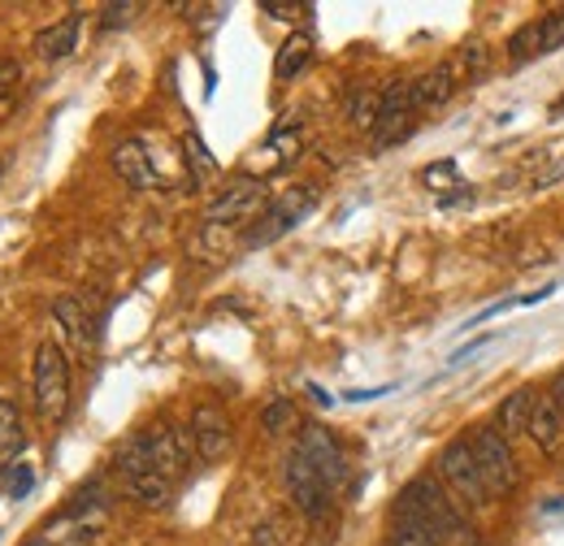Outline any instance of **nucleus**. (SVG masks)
<instances>
[{
    "mask_svg": "<svg viewBox=\"0 0 564 546\" xmlns=\"http://www.w3.org/2000/svg\"><path fill=\"white\" fill-rule=\"evenodd\" d=\"M109 161H113V174H118L131 192H156V187H165V183H170V178L161 174V165H156V156H152L148 139H140V135L113 143Z\"/></svg>",
    "mask_w": 564,
    "mask_h": 546,
    "instance_id": "1a4fd4ad",
    "label": "nucleus"
},
{
    "mask_svg": "<svg viewBox=\"0 0 564 546\" xmlns=\"http://www.w3.org/2000/svg\"><path fill=\"white\" fill-rule=\"evenodd\" d=\"M78 26H83V13H66V18H57L53 26H44L40 35H35V57L40 62H66L74 48H78Z\"/></svg>",
    "mask_w": 564,
    "mask_h": 546,
    "instance_id": "4468645a",
    "label": "nucleus"
},
{
    "mask_svg": "<svg viewBox=\"0 0 564 546\" xmlns=\"http://www.w3.org/2000/svg\"><path fill=\"white\" fill-rule=\"evenodd\" d=\"M183 152H187V170L196 174V183L217 170V165H213V156H209V148H205V139L196 135V131H187V135H183Z\"/></svg>",
    "mask_w": 564,
    "mask_h": 546,
    "instance_id": "5701e85b",
    "label": "nucleus"
},
{
    "mask_svg": "<svg viewBox=\"0 0 564 546\" xmlns=\"http://www.w3.org/2000/svg\"><path fill=\"white\" fill-rule=\"evenodd\" d=\"M409 91H413V109H438V105H447L452 91H456V66L425 69V74H417L409 83Z\"/></svg>",
    "mask_w": 564,
    "mask_h": 546,
    "instance_id": "dca6fc26",
    "label": "nucleus"
},
{
    "mask_svg": "<svg viewBox=\"0 0 564 546\" xmlns=\"http://www.w3.org/2000/svg\"><path fill=\"white\" fill-rule=\"evenodd\" d=\"M530 443L543 451V456H556L561 451V438H564V412L543 395L534 400V412H530V425H525Z\"/></svg>",
    "mask_w": 564,
    "mask_h": 546,
    "instance_id": "2eb2a0df",
    "label": "nucleus"
},
{
    "mask_svg": "<svg viewBox=\"0 0 564 546\" xmlns=\"http://www.w3.org/2000/svg\"><path fill=\"white\" fill-rule=\"evenodd\" d=\"M261 13H270V18H279V22H291L295 4H282V0H261Z\"/></svg>",
    "mask_w": 564,
    "mask_h": 546,
    "instance_id": "c756f323",
    "label": "nucleus"
},
{
    "mask_svg": "<svg viewBox=\"0 0 564 546\" xmlns=\"http://www.w3.org/2000/svg\"><path fill=\"white\" fill-rule=\"evenodd\" d=\"M413 91L409 83H387L382 87V109H378V127H373V143L378 148H391L409 135V118H413Z\"/></svg>",
    "mask_w": 564,
    "mask_h": 546,
    "instance_id": "ddd939ff",
    "label": "nucleus"
},
{
    "mask_svg": "<svg viewBox=\"0 0 564 546\" xmlns=\"http://www.w3.org/2000/svg\"><path fill=\"white\" fill-rule=\"evenodd\" d=\"M53 321L70 335L78 347H91L96 339V321L87 317V308H83V299H74V295H62V299H53Z\"/></svg>",
    "mask_w": 564,
    "mask_h": 546,
    "instance_id": "a211bd4d",
    "label": "nucleus"
},
{
    "mask_svg": "<svg viewBox=\"0 0 564 546\" xmlns=\"http://www.w3.org/2000/svg\"><path fill=\"white\" fill-rule=\"evenodd\" d=\"M313 62V40L304 35V31H295V35H286L279 48V57H274V78L279 83H291V78H300L304 69Z\"/></svg>",
    "mask_w": 564,
    "mask_h": 546,
    "instance_id": "6ab92c4d",
    "label": "nucleus"
},
{
    "mask_svg": "<svg viewBox=\"0 0 564 546\" xmlns=\"http://www.w3.org/2000/svg\"><path fill=\"white\" fill-rule=\"evenodd\" d=\"M257 546H279L274 543V529H257Z\"/></svg>",
    "mask_w": 564,
    "mask_h": 546,
    "instance_id": "473e14b6",
    "label": "nucleus"
},
{
    "mask_svg": "<svg viewBox=\"0 0 564 546\" xmlns=\"http://www.w3.org/2000/svg\"><path fill=\"white\" fill-rule=\"evenodd\" d=\"M395 516H404V521H417L425 529H434L443 543H465L474 546L478 534H469V525H465V516L456 512V503L443 494V485L434 478H413L404 490H400V499H395Z\"/></svg>",
    "mask_w": 564,
    "mask_h": 546,
    "instance_id": "f257e3e1",
    "label": "nucleus"
},
{
    "mask_svg": "<svg viewBox=\"0 0 564 546\" xmlns=\"http://www.w3.org/2000/svg\"><path fill=\"white\" fill-rule=\"evenodd\" d=\"M295 451L326 478L330 490H339V485L348 481V456H344V447H339V438H335L330 429H322V425H304Z\"/></svg>",
    "mask_w": 564,
    "mask_h": 546,
    "instance_id": "9b49d317",
    "label": "nucleus"
},
{
    "mask_svg": "<svg viewBox=\"0 0 564 546\" xmlns=\"http://www.w3.org/2000/svg\"><path fill=\"white\" fill-rule=\"evenodd\" d=\"M378 109H382V91H360L352 100V122L360 131H373L378 127Z\"/></svg>",
    "mask_w": 564,
    "mask_h": 546,
    "instance_id": "b1692460",
    "label": "nucleus"
},
{
    "mask_svg": "<svg viewBox=\"0 0 564 546\" xmlns=\"http://www.w3.org/2000/svg\"><path fill=\"white\" fill-rule=\"evenodd\" d=\"M270 205L265 200V183L252 178V174H235L217 196L205 208V226L217 230V226H243L252 217H261V208Z\"/></svg>",
    "mask_w": 564,
    "mask_h": 546,
    "instance_id": "39448f33",
    "label": "nucleus"
},
{
    "mask_svg": "<svg viewBox=\"0 0 564 546\" xmlns=\"http://www.w3.org/2000/svg\"><path fill=\"white\" fill-rule=\"evenodd\" d=\"M530 412H534V391H530V386H521V391H512V395H503V400H499L491 425L508 438V443H512L517 434H525Z\"/></svg>",
    "mask_w": 564,
    "mask_h": 546,
    "instance_id": "f3484780",
    "label": "nucleus"
},
{
    "mask_svg": "<svg viewBox=\"0 0 564 546\" xmlns=\"http://www.w3.org/2000/svg\"><path fill=\"white\" fill-rule=\"evenodd\" d=\"M291 416H295L291 400H274L270 408L261 412V429H265V434H282V429L291 425Z\"/></svg>",
    "mask_w": 564,
    "mask_h": 546,
    "instance_id": "393cba45",
    "label": "nucleus"
},
{
    "mask_svg": "<svg viewBox=\"0 0 564 546\" xmlns=\"http://www.w3.org/2000/svg\"><path fill=\"white\" fill-rule=\"evenodd\" d=\"M0 490H4L13 503H22V499L35 490V469H31V465H22V460H18V465H9V469L0 473Z\"/></svg>",
    "mask_w": 564,
    "mask_h": 546,
    "instance_id": "412c9836",
    "label": "nucleus"
},
{
    "mask_svg": "<svg viewBox=\"0 0 564 546\" xmlns=\"http://www.w3.org/2000/svg\"><path fill=\"white\" fill-rule=\"evenodd\" d=\"M391 546H443V538L434 529H425L417 521H404L395 516V529H391Z\"/></svg>",
    "mask_w": 564,
    "mask_h": 546,
    "instance_id": "4be33fe9",
    "label": "nucleus"
},
{
    "mask_svg": "<svg viewBox=\"0 0 564 546\" xmlns=\"http://www.w3.org/2000/svg\"><path fill=\"white\" fill-rule=\"evenodd\" d=\"M313 208H317V187H291V192L274 196L270 205L261 208L257 226L248 230V248H270V243H279L282 234L295 230Z\"/></svg>",
    "mask_w": 564,
    "mask_h": 546,
    "instance_id": "20e7f679",
    "label": "nucleus"
},
{
    "mask_svg": "<svg viewBox=\"0 0 564 546\" xmlns=\"http://www.w3.org/2000/svg\"><path fill=\"white\" fill-rule=\"evenodd\" d=\"M282 481H286V494H291V503L308 516V521H322L326 512H330V503H335V490L326 485V478L291 447V456H286V465H282Z\"/></svg>",
    "mask_w": 564,
    "mask_h": 546,
    "instance_id": "6e6552de",
    "label": "nucleus"
},
{
    "mask_svg": "<svg viewBox=\"0 0 564 546\" xmlns=\"http://www.w3.org/2000/svg\"><path fill=\"white\" fill-rule=\"evenodd\" d=\"M443 178H456V165H452V161H443V165H430V170H425V183H430V187H438Z\"/></svg>",
    "mask_w": 564,
    "mask_h": 546,
    "instance_id": "c85d7f7f",
    "label": "nucleus"
},
{
    "mask_svg": "<svg viewBox=\"0 0 564 546\" xmlns=\"http://www.w3.org/2000/svg\"><path fill=\"white\" fill-rule=\"evenodd\" d=\"M113 465H118V478H122V485H127V494H131L135 503H143V507H165V503L174 499V481L152 469L148 447H143L140 434L118 451Z\"/></svg>",
    "mask_w": 564,
    "mask_h": 546,
    "instance_id": "7ed1b4c3",
    "label": "nucleus"
},
{
    "mask_svg": "<svg viewBox=\"0 0 564 546\" xmlns=\"http://www.w3.org/2000/svg\"><path fill=\"white\" fill-rule=\"evenodd\" d=\"M547 400H552V404L564 412V369L556 373V378H552V386H547Z\"/></svg>",
    "mask_w": 564,
    "mask_h": 546,
    "instance_id": "7c9ffc66",
    "label": "nucleus"
},
{
    "mask_svg": "<svg viewBox=\"0 0 564 546\" xmlns=\"http://www.w3.org/2000/svg\"><path fill=\"white\" fill-rule=\"evenodd\" d=\"M143 447H148V460L156 473H165L170 481H178L187 473V447H192V434L174 429L170 421H156L140 434Z\"/></svg>",
    "mask_w": 564,
    "mask_h": 546,
    "instance_id": "f8f14e48",
    "label": "nucleus"
},
{
    "mask_svg": "<svg viewBox=\"0 0 564 546\" xmlns=\"http://www.w3.org/2000/svg\"><path fill=\"white\" fill-rule=\"evenodd\" d=\"M308 391H313V395H317V404H326V408H330V404H335V400H330V395H326V391H322V386H317V382H313V386H308Z\"/></svg>",
    "mask_w": 564,
    "mask_h": 546,
    "instance_id": "72a5a7b5",
    "label": "nucleus"
},
{
    "mask_svg": "<svg viewBox=\"0 0 564 546\" xmlns=\"http://www.w3.org/2000/svg\"><path fill=\"white\" fill-rule=\"evenodd\" d=\"M135 13H140V4H109V9H105V22H100V26H105V31L131 26V18H135Z\"/></svg>",
    "mask_w": 564,
    "mask_h": 546,
    "instance_id": "bb28decb",
    "label": "nucleus"
},
{
    "mask_svg": "<svg viewBox=\"0 0 564 546\" xmlns=\"http://www.w3.org/2000/svg\"><path fill=\"white\" fill-rule=\"evenodd\" d=\"M561 48H564V9L543 18V57H552V53H561Z\"/></svg>",
    "mask_w": 564,
    "mask_h": 546,
    "instance_id": "a878e982",
    "label": "nucleus"
},
{
    "mask_svg": "<svg viewBox=\"0 0 564 546\" xmlns=\"http://www.w3.org/2000/svg\"><path fill=\"white\" fill-rule=\"evenodd\" d=\"M391 386H369V391H348L344 400H352V404H365V400H378V395H387Z\"/></svg>",
    "mask_w": 564,
    "mask_h": 546,
    "instance_id": "2f4dec72",
    "label": "nucleus"
},
{
    "mask_svg": "<svg viewBox=\"0 0 564 546\" xmlns=\"http://www.w3.org/2000/svg\"><path fill=\"white\" fill-rule=\"evenodd\" d=\"M18 78H22V66H18V62H0V100H4V96H13Z\"/></svg>",
    "mask_w": 564,
    "mask_h": 546,
    "instance_id": "cd10ccee",
    "label": "nucleus"
},
{
    "mask_svg": "<svg viewBox=\"0 0 564 546\" xmlns=\"http://www.w3.org/2000/svg\"><path fill=\"white\" fill-rule=\"evenodd\" d=\"M508 53H512V62H517V66H525V62L543 57V18H534L530 26H521V31L508 40Z\"/></svg>",
    "mask_w": 564,
    "mask_h": 546,
    "instance_id": "aec40b11",
    "label": "nucleus"
},
{
    "mask_svg": "<svg viewBox=\"0 0 564 546\" xmlns=\"http://www.w3.org/2000/svg\"><path fill=\"white\" fill-rule=\"evenodd\" d=\"M474 451H478V465H482V478H487V490L495 494H512L517 485H521V465H517V456H512V443L495 429V425H482V429H474Z\"/></svg>",
    "mask_w": 564,
    "mask_h": 546,
    "instance_id": "0eeeda50",
    "label": "nucleus"
},
{
    "mask_svg": "<svg viewBox=\"0 0 564 546\" xmlns=\"http://www.w3.org/2000/svg\"><path fill=\"white\" fill-rule=\"evenodd\" d=\"M31 386H35V408L48 425H62L70 412V360L53 339L35 347V364H31Z\"/></svg>",
    "mask_w": 564,
    "mask_h": 546,
    "instance_id": "f03ea898",
    "label": "nucleus"
},
{
    "mask_svg": "<svg viewBox=\"0 0 564 546\" xmlns=\"http://www.w3.org/2000/svg\"><path fill=\"white\" fill-rule=\"evenodd\" d=\"M187 434H192V447H196V456H200L205 465L226 460L230 447H235V425H230V416L217 408V404H200V408L192 412Z\"/></svg>",
    "mask_w": 564,
    "mask_h": 546,
    "instance_id": "9d476101",
    "label": "nucleus"
},
{
    "mask_svg": "<svg viewBox=\"0 0 564 546\" xmlns=\"http://www.w3.org/2000/svg\"><path fill=\"white\" fill-rule=\"evenodd\" d=\"M438 478L447 481L460 499H469L474 507L491 503V490H487L482 465H478V451H474L469 438H452V443L438 451Z\"/></svg>",
    "mask_w": 564,
    "mask_h": 546,
    "instance_id": "423d86ee",
    "label": "nucleus"
},
{
    "mask_svg": "<svg viewBox=\"0 0 564 546\" xmlns=\"http://www.w3.org/2000/svg\"><path fill=\"white\" fill-rule=\"evenodd\" d=\"M556 113H564V96H561V100H556Z\"/></svg>",
    "mask_w": 564,
    "mask_h": 546,
    "instance_id": "f704fd0d",
    "label": "nucleus"
}]
</instances>
